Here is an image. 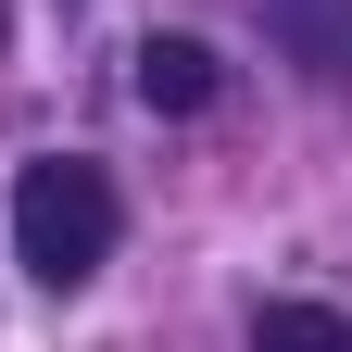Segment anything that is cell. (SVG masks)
Listing matches in <instances>:
<instances>
[{
    "mask_svg": "<svg viewBox=\"0 0 352 352\" xmlns=\"http://www.w3.org/2000/svg\"><path fill=\"white\" fill-rule=\"evenodd\" d=\"M13 252H25V277H38V289H76L88 264L113 252V176H101V164H76V151L25 164V176H13Z\"/></svg>",
    "mask_w": 352,
    "mask_h": 352,
    "instance_id": "6da1fadb",
    "label": "cell"
},
{
    "mask_svg": "<svg viewBox=\"0 0 352 352\" xmlns=\"http://www.w3.org/2000/svg\"><path fill=\"white\" fill-rule=\"evenodd\" d=\"M139 101L151 113H201L214 101V51L201 38H139Z\"/></svg>",
    "mask_w": 352,
    "mask_h": 352,
    "instance_id": "7a4b0ae2",
    "label": "cell"
},
{
    "mask_svg": "<svg viewBox=\"0 0 352 352\" xmlns=\"http://www.w3.org/2000/svg\"><path fill=\"white\" fill-rule=\"evenodd\" d=\"M252 352H352V315H327V302H264Z\"/></svg>",
    "mask_w": 352,
    "mask_h": 352,
    "instance_id": "3957f363",
    "label": "cell"
},
{
    "mask_svg": "<svg viewBox=\"0 0 352 352\" xmlns=\"http://www.w3.org/2000/svg\"><path fill=\"white\" fill-rule=\"evenodd\" d=\"M289 38L327 88H352V0H289Z\"/></svg>",
    "mask_w": 352,
    "mask_h": 352,
    "instance_id": "277c9868",
    "label": "cell"
}]
</instances>
